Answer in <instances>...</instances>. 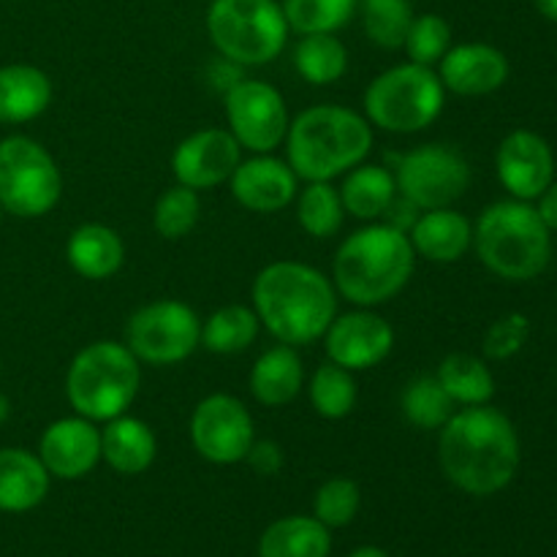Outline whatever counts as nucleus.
<instances>
[{
  "instance_id": "nucleus-22",
  "label": "nucleus",
  "mask_w": 557,
  "mask_h": 557,
  "mask_svg": "<svg viewBox=\"0 0 557 557\" xmlns=\"http://www.w3.org/2000/svg\"><path fill=\"white\" fill-rule=\"evenodd\" d=\"M158 441L150 424L136 417L109 419L101 430V460L123 476H139L156 462Z\"/></svg>"
},
{
  "instance_id": "nucleus-36",
  "label": "nucleus",
  "mask_w": 557,
  "mask_h": 557,
  "mask_svg": "<svg viewBox=\"0 0 557 557\" xmlns=\"http://www.w3.org/2000/svg\"><path fill=\"white\" fill-rule=\"evenodd\" d=\"M201 215L199 190L185 188V185H174L166 188L156 201L152 210V226L163 239H183L196 228Z\"/></svg>"
},
{
  "instance_id": "nucleus-37",
  "label": "nucleus",
  "mask_w": 557,
  "mask_h": 557,
  "mask_svg": "<svg viewBox=\"0 0 557 557\" xmlns=\"http://www.w3.org/2000/svg\"><path fill=\"white\" fill-rule=\"evenodd\" d=\"M451 47V25L441 14H422L413 16L411 27H408V36L403 49L408 52L411 63L428 65L433 69L435 63H441L446 52Z\"/></svg>"
},
{
  "instance_id": "nucleus-14",
  "label": "nucleus",
  "mask_w": 557,
  "mask_h": 557,
  "mask_svg": "<svg viewBox=\"0 0 557 557\" xmlns=\"http://www.w3.org/2000/svg\"><path fill=\"white\" fill-rule=\"evenodd\" d=\"M324 346L330 362L357 373V370L379 368L389 357L395 348V330L370 308H359L335 315L330 330L324 332Z\"/></svg>"
},
{
  "instance_id": "nucleus-20",
  "label": "nucleus",
  "mask_w": 557,
  "mask_h": 557,
  "mask_svg": "<svg viewBox=\"0 0 557 557\" xmlns=\"http://www.w3.org/2000/svg\"><path fill=\"white\" fill-rule=\"evenodd\" d=\"M408 239L413 245V253L435 264H455L471 250L473 226L462 212L451 207L441 210H424L411 223Z\"/></svg>"
},
{
  "instance_id": "nucleus-30",
  "label": "nucleus",
  "mask_w": 557,
  "mask_h": 557,
  "mask_svg": "<svg viewBox=\"0 0 557 557\" xmlns=\"http://www.w3.org/2000/svg\"><path fill=\"white\" fill-rule=\"evenodd\" d=\"M259 315L248 305H223L201 321V346L212 354H239L259 335Z\"/></svg>"
},
{
  "instance_id": "nucleus-16",
  "label": "nucleus",
  "mask_w": 557,
  "mask_h": 557,
  "mask_svg": "<svg viewBox=\"0 0 557 557\" xmlns=\"http://www.w3.org/2000/svg\"><path fill=\"white\" fill-rule=\"evenodd\" d=\"M495 172L500 185L515 199L533 201L549 188L555 177L553 147L536 131H511L498 147L495 156Z\"/></svg>"
},
{
  "instance_id": "nucleus-32",
  "label": "nucleus",
  "mask_w": 557,
  "mask_h": 557,
  "mask_svg": "<svg viewBox=\"0 0 557 557\" xmlns=\"http://www.w3.org/2000/svg\"><path fill=\"white\" fill-rule=\"evenodd\" d=\"M403 417L419 430H441L455 413V400L446 395L435 375H419L403 392Z\"/></svg>"
},
{
  "instance_id": "nucleus-24",
  "label": "nucleus",
  "mask_w": 557,
  "mask_h": 557,
  "mask_svg": "<svg viewBox=\"0 0 557 557\" xmlns=\"http://www.w3.org/2000/svg\"><path fill=\"white\" fill-rule=\"evenodd\" d=\"M302 381L305 368L297 348L281 343L256 359L253 370H250V395L261 406L281 408L297 400L302 392Z\"/></svg>"
},
{
  "instance_id": "nucleus-34",
  "label": "nucleus",
  "mask_w": 557,
  "mask_h": 557,
  "mask_svg": "<svg viewBox=\"0 0 557 557\" xmlns=\"http://www.w3.org/2000/svg\"><path fill=\"white\" fill-rule=\"evenodd\" d=\"M411 22V0H362V25L375 47L403 49Z\"/></svg>"
},
{
  "instance_id": "nucleus-29",
  "label": "nucleus",
  "mask_w": 557,
  "mask_h": 557,
  "mask_svg": "<svg viewBox=\"0 0 557 557\" xmlns=\"http://www.w3.org/2000/svg\"><path fill=\"white\" fill-rule=\"evenodd\" d=\"M294 65L310 85H335L348 69V49L335 33H308L294 49Z\"/></svg>"
},
{
  "instance_id": "nucleus-5",
  "label": "nucleus",
  "mask_w": 557,
  "mask_h": 557,
  "mask_svg": "<svg viewBox=\"0 0 557 557\" xmlns=\"http://www.w3.org/2000/svg\"><path fill=\"white\" fill-rule=\"evenodd\" d=\"M473 248L490 272L506 281H533L553 256L547 223L531 201H495L473 226Z\"/></svg>"
},
{
  "instance_id": "nucleus-27",
  "label": "nucleus",
  "mask_w": 557,
  "mask_h": 557,
  "mask_svg": "<svg viewBox=\"0 0 557 557\" xmlns=\"http://www.w3.org/2000/svg\"><path fill=\"white\" fill-rule=\"evenodd\" d=\"M330 549V528L315 517H283L259 542V557H326Z\"/></svg>"
},
{
  "instance_id": "nucleus-10",
  "label": "nucleus",
  "mask_w": 557,
  "mask_h": 557,
  "mask_svg": "<svg viewBox=\"0 0 557 557\" xmlns=\"http://www.w3.org/2000/svg\"><path fill=\"white\" fill-rule=\"evenodd\" d=\"M125 346L152 368L180 364L201 346V321L180 299H158L136 310L125 324Z\"/></svg>"
},
{
  "instance_id": "nucleus-4",
  "label": "nucleus",
  "mask_w": 557,
  "mask_h": 557,
  "mask_svg": "<svg viewBox=\"0 0 557 557\" xmlns=\"http://www.w3.org/2000/svg\"><path fill=\"white\" fill-rule=\"evenodd\" d=\"M288 166L305 183H332L364 163L373 150V128L368 117L335 103H319L288 123Z\"/></svg>"
},
{
  "instance_id": "nucleus-41",
  "label": "nucleus",
  "mask_w": 557,
  "mask_h": 557,
  "mask_svg": "<svg viewBox=\"0 0 557 557\" xmlns=\"http://www.w3.org/2000/svg\"><path fill=\"white\" fill-rule=\"evenodd\" d=\"M536 212L547 223L549 232H557V183H549V188L539 196Z\"/></svg>"
},
{
  "instance_id": "nucleus-25",
  "label": "nucleus",
  "mask_w": 557,
  "mask_h": 557,
  "mask_svg": "<svg viewBox=\"0 0 557 557\" xmlns=\"http://www.w3.org/2000/svg\"><path fill=\"white\" fill-rule=\"evenodd\" d=\"M49 471L38 455L25 449H0V511H30L47 498Z\"/></svg>"
},
{
  "instance_id": "nucleus-39",
  "label": "nucleus",
  "mask_w": 557,
  "mask_h": 557,
  "mask_svg": "<svg viewBox=\"0 0 557 557\" xmlns=\"http://www.w3.org/2000/svg\"><path fill=\"white\" fill-rule=\"evenodd\" d=\"M528 335H531V321H528V315L506 313L484 335V357L493 359V362L511 359L515 354L522 351V346L528 343Z\"/></svg>"
},
{
  "instance_id": "nucleus-26",
  "label": "nucleus",
  "mask_w": 557,
  "mask_h": 557,
  "mask_svg": "<svg viewBox=\"0 0 557 557\" xmlns=\"http://www.w3.org/2000/svg\"><path fill=\"white\" fill-rule=\"evenodd\" d=\"M343 210L359 221H379L397 199L395 174L375 163H359L346 172L341 188Z\"/></svg>"
},
{
  "instance_id": "nucleus-7",
  "label": "nucleus",
  "mask_w": 557,
  "mask_h": 557,
  "mask_svg": "<svg viewBox=\"0 0 557 557\" xmlns=\"http://www.w3.org/2000/svg\"><path fill=\"white\" fill-rule=\"evenodd\" d=\"M446 87L433 69L400 63L375 76L364 90L368 123L389 134H419L438 120Z\"/></svg>"
},
{
  "instance_id": "nucleus-42",
  "label": "nucleus",
  "mask_w": 557,
  "mask_h": 557,
  "mask_svg": "<svg viewBox=\"0 0 557 557\" xmlns=\"http://www.w3.org/2000/svg\"><path fill=\"white\" fill-rule=\"evenodd\" d=\"M533 5H536L544 20L557 22V0H533Z\"/></svg>"
},
{
  "instance_id": "nucleus-46",
  "label": "nucleus",
  "mask_w": 557,
  "mask_h": 557,
  "mask_svg": "<svg viewBox=\"0 0 557 557\" xmlns=\"http://www.w3.org/2000/svg\"><path fill=\"white\" fill-rule=\"evenodd\" d=\"M359 3H362V0H359Z\"/></svg>"
},
{
  "instance_id": "nucleus-11",
  "label": "nucleus",
  "mask_w": 557,
  "mask_h": 557,
  "mask_svg": "<svg viewBox=\"0 0 557 557\" xmlns=\"http://www.w3.org/2000/svg\"><path fill=\"white\" fill-rule=\"evenodd\" d=\"M397 194L424 210H441L462 199L471 185V166L451 145H422L400 156L395 166Z\"/></svg>"
},
{
  "instance_id": "nucleus-8",
  "label": "nucleus",
  "mask_w": 557,
  "mask_h": 557,
  "mask_svg": "<svg viewBox=\"0 0 557 557\" xmlns=\"http://www.w3.org/2000/svg\"><path fill=\"white\" fill-rule=\"evenodd\" d=\"M288 20L277 0H212L207 33L221 58L237 65H267L288 41Z\"/></svg>"
},
{
  "instance_id": "nucleus-33",
  "label": "nucleus",
  "mask_w": 557,
  "mask_h": 557,
  "mask_svg": "<svg viewBox=\"0 0 557 557\" xmlns=\"http://www.w3.org/2000/svg\"><path fill=\"white\" fill-rule=\"evenodd\" d=\"M343 210L341 190L332 183H308V188L297 199V221L310 237L330 239L341 232Z\"/></svg>"
},
{
  "instance_id": "nucleus-21",
  "label": "nucleus",
  "mask_w": 557,
  "mask_h": 557,
  "mask_svg": "<svg viewBox=\"0 0 557 557\" xmlns=\"http://www.w3.org/2000/svg\"><path fill=\"white\" fill-rule=\"evenodd\" d=\"M65 256H69L71 270L85 281H107L123 270L125 245L114 228L103 223H82L71 232Z\"/></svg>"
},
{
  "instance_id": "nucleus-3",
  "label": "nucleus",
  "mask_w": 557,
  "mask_h": 557,
  "mask_svg": "<svg viewBox=\"0 0 557 557\" xmlns=\"http://www.w3.org/2000/svg\"><path fill=\"white\" fill-rule=\"evenodd\" d=\"M417 253L406 232L389 223H373L348 234L335 253L332 277L346 302L379 308L408 286Z\"/></svg>"
},
{
  "instance_id": "nucleus-44",
  "label": "nucleus",
  "mask_w": 557,
  "mask_h": 557,
  "mask_svg": "<svg viewBox=\"0 0 557 557\" xmlns=\"http://www.w3.org/2000/svg\"><path fill=\"white\" fill-rule=\"evenodd\" d=\"M9 413H11V406H9V397L3 395V392H0V424L5 422V419H9Z\"/></svg>"
},
{
  "instance_id": "nucleus-1",
  "label": "nucleus",
  "mask_w": 557,
  "mask_h": 557,
  "mask_svg": "<svg viewBox=\"0 0 557 557\" xmlns=\"http://www.w3.org/2000/svg\"><path fill=\"white\" fill-rule=\"evenodd\" d=\"M438 460L444 476L468 495L500 493L520 468V435L506 413L487 406H468L441 428Z\"/></svg>"
},
{
  "instance_id": "nucleus-17",
  "label": "nucleus",
  "mask_w": 557,
  "mask_h": 557,
  "mask_svg": "<svg viewBox=\"0 0 557 557\" xmlns=\"http://www.w3.org/2000/svg\"><path fill=\"white\" fill-rule=\"evenodd\" d=\"M38 460L49 476L74 479L87 476L101 462V430L85 417H65L49 424L38 441Z\"/></svg>"
},
{
  "instance_id": "nucleus-6",
  "label": "nucleus",
  "mask_w": 557,
  "mask_h": 557,
  "mask_svg": "<svg viewBox=\"0 0 557 557\" xmlns=\"http://www.w3.org/2000/svg\"><path fill=\"white\" fill-rule=\"evenodd\" d=\"M141 362L125 343L96 341L82 348L65 375V395L76 417L109 422L123 417L136 400Z\"/></svg>"
},
{
  "instance_id": "nucleus-35",
  "label": "nucleus",
  "mask_w": 557,
  "mask_h": 557,
  "mask_svg": "<svg viewBox=\"0 0 557 557\" xmlns=\"http://www.w3.org/2000/svg\"><path fill=\"white\" fill-rule=\"evenodd\" d=\"M359 0H283L288 27L302 36L308 33H335L357 11Z\"/></svg>"
},
{
  "instance_id": "nucleus-40",
  "label": "nucleus",
  "mask_w": 557,
  "mask_h": 557,
  "mask_svg": "<svg viewBox=\"0 0 557 557\" xmlns=\"http://www.w3.org/2000/svg\"><path fill=\"white\" fill-rule=\"evenodd\" d=\"M245 460H248L250 466L261 473V476H272V473L281 471L283 451H281V446L272 444V441H253V446H250V451Z\"/></svg>"
},
{
  "instance_id": "nucleus-18",
  "label": "nucleus",
  "mask_w": 557,
  "mask_h": 557,
  "mask_svg": "<svg viewBox=\"0 0 557 557\" xmlns=\"http://www.w3.org/2000/svg\"><path fill=\"white\" fill-rule=\"evenodd\" d=\"M232 196L250 212H277L297 199L299 177L288 161L261 152L250 161H239L234 174L228 177Z\"/></svg>"
},
{
  "instance_id": "nucleus-31",
  "label": "nucleus",
  "mask_w": 557,
  "mask_h": 557,
  "mask_svg": "<svg viewBox=\"0 0 557 557\" xmlns=\"http://www.w3.org/2000/svg\"><path fill=\"white\" fill-rule=\"evenodd\" d=\"M310 406L319 417L337 422V419H346L348 413L357 408L359 392L357 381H354L351 370L341 368L335 362H324L310 379Z\"/></svg>"
},
{
  "instance_id": "nucleus-28",
  "label": "nucleus",
  "mask_w": 557,
  "mask_h": 557,
  "mask_svg": "<svg viewBox=\"0 0 557 557\" xmlns=\"http://www.w3.org/2000/svg\"><path fill=\"white\" fill-rule=\"evenodd\" d=\"M435 379L446 389V395L460 406H487L495 397V375L484 359L473 354H449L438 364Z\"/></svg>"
},
{
  "instance_id": "nucleus-9",
  "label": "nucleus",
  "mask_w": 557,
  "mask_h": 557,
  "mask_svg": "<svg viewBox=\"0 0 557 557\" xmlns=\"http://www.w3.org/2000/svg\"><path fill=\"white\" fill-rule=\"evenodd\" d=\"M63 177L47 147L30 136L0 141V207L16 218H41L58 207Z\"/></svg>"
},
{
  "instance_id": "nucleus-2",
  "label": "nucleus",
  "mask_w": 557,
  "mask_h": 557,
  "mask_svg": "<svg viewBox=\"0 0 557 557\" xmlns=\"http://www.w3.org/2000/svg\"><path fill=\"white\" fill-rule=\"evenodd\" d=\"M253 310L286 346L321 341L337 315V288L315 267L299 261L267 264L253 281Z\"/></svg>"
},
{
  "instance_id": "nucleus-38",
  "label": "nucleus",
  "mask_w": 557,
  "mask_h": 557,
  "mask_svg": "<svg viewBox=\"0 0 557 557\" xmlns=\"http://www.w3.org/2000/svg\"><path fill=\"white\" fill-rule=\"evenodd\" d=\"M359 506H362V493L359 484L351 479H330L319 487L313 498V517L324 522L326 528H343L357 517Z\"/></svg>"
},
{
  "instance_id": "nucleus-15",
  "label": "nucleus",
  "mask_w": 557,
  "mask_h": 557,
  "mask_svg": "<svg viewBox=\"0 0 557 557\" xmlns=\"http://www.w3.org/2000/svg\"><path fill=\"white\" fill-rule=\"evenodd\" d=\"M243 161V147L228 131L205 128L185 136L172 152V172L180 185L194 190L228 183Z\"/></svg>"
},
{
  "instance_id": "nucleus-23",
  "label": "nucleus",
  "mask_w": 557,
  "mask_h": 557,
  "mask_svg": "<svg viewBox=\"0 0 557 557\" xmlns=\"http://www.w3.org/2000/svg\"><path fill=\"white\" fill-rule=\"evenodd\" d=\"M52 103V82L36 65H0V123H30Z\"/></svg>"
},
{
  "instance_id": "nucleus-43",
  "label": "nucleus",
  "mask_w": 557,
  "mask_h": 557,
  "mask_svg": "<svg viewBox=\"0 0 557 557\" xmlns=\"http://www.w3.org/2000/svg\"><path fill=\"white\" fill-rule=\"evenodd\" d=\"M351 557H389V555L379 547H362V549H357Z\"/></svg>"
},
{
  "instance_id": "nucleus-45",
  "label": "nucleus",
  "mask_w": 557,
  "mask_h": 557,
  "mask_svg": "<svg viewBox=\"0 0 557 557\" xmlns=\"http://www.w3.org/2000/svg\"><path fill=\"white\" fill-rule=\"evenodd\" d=\"M0 215H3V207H0Z\"/></svg>"
},
{
  "instance_id": "nucleus-13",
  "label": "nucleus",
  "mask_w": 557,
  "mask_h": 557,
  "mask_svg": "<svg viewBox=\"0 0 557 557\" xmlns=\"http://www.w3.org/2000/svg\"><path fill=\"white\" fill-rule=\"evenodd\" d=\"M253 441V417L237 397L210 395L194 408L190 444L207 462H215V466L243 462Z\"/></svg>"
},
{
  "instance_id": "nucleus-12",
  "label": "nucleus",
  "mask_w": 557,
  "mask_h": 557,
  "mask_svg": "<svg viewBox=\"0 0 557 557\" xmlns=\"http://www.w3.org/2000/svg\"><path fill=\"white\" fill-rule=\"evenodd\" d=\"M226 103L228 134L239 141L243 150L272 152L288 131V109L283 92L270 82L239 79L232 90L223 96Z\"/></svg>"
},
{
  "instance_id": "nucleus-19",
  "label": "nucleus",
  "mask_w": 557,
  "mask_h": 557,
  "mask_svg": "<svg viewBox=\"0 0 557 557\" xmlns=\"http://www.w3.org/2000/svg\"><path fill=\"white\" fill-rule=\"evenodd\" d=\"M438 76L446 92L455 96H490L509 79V60L493 44H457L441 58Z\"/></svg>"
}]
</instances>
